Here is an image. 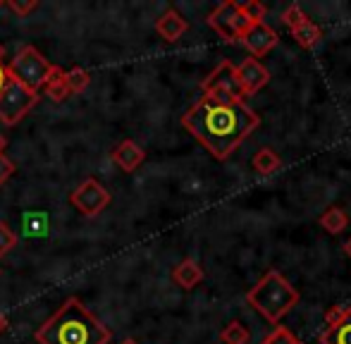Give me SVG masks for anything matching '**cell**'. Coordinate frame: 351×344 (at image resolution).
I'll return each instance as SVG.
<instances>
[{"label":"cell","mask_w":351,"mask_h":344,"mask_svg":"<svg viewBox=\"0 0 351 344\" xmlns=\"http://www.w3.org/2000/svg\"><path fill=\"white\" fill-rule=\"evenodd\" d=\"M184 130L215 160H227L261 125V117L246 103H217L201 96L182 115Z\"/></svg>","instance_id":"obj_1"},{"label":"cell","mask_w":351,"mask_h":344,"mask_svg":"<svg viewBox=\"0 0 351 344\" xmlns=\"http://www.w3.org/2000/svg\"><path fill=\"white\" fill-rule=\"evenodd\" d=\"M38 344H108L112 332L79 299H67L36 330Z\"/></svg>","instance_id":"obj_2"},{"label":"cell","mask_w":351,"mask_h":344,"mask_svg":"<svg viewBox=\"0 0 351 344\" xmlns=\"http://www.w3.org/2000/svg\"><path fill=\"white\" fill-rule=\"evenodd\" d=\"M246 302L256 313L265 318L270 325L278 328L280 321L299 304V292L289 284V280L278 270H268L258 280L254 289L246 294Z\"/></svg>","instance_id":"obj_3"},{"label":"cell","mask_w":351,"mask_h":344,"mask_svg":"<svg viewBox=\"0 0 351 344\" xmlns=\"http://www.w3.org/2000/svg\"><path fill=\"white\" fill-rule=\"evenodd\" d=\"M51 67L53 65L48 62V58H43L34 46H27L12 58V62H10L5 70H8V75L14 77L19 84H24L27 88L38 93L43 88V84H46L48 75H51Z\"/></svg>","instance_id":"obj_4"},{"label":"cell","mask_w":351,"mask_h":344,"mask_svg":"<svg viewBox=\"0 0 351 344\" xmlns=\"http://www.w3.org/2000/svg\"><path fill=\"white\" fill-rule=\"evenodd\" d=\"M38 101V93L19 84L14 77L8 75V82L0 88V122L5 127H14Z\"/></svg>","instance_id":"obj_5"},{"label":"cell","mask_w":351,"mask_h":344,"mask_svg":"<svg viewBox=\"0 0 351 344\" xmlns=\"http://www.w3.org/2000/svg\"><path fill=\"white\" fill-rule=\"evenodd\" d=\"M204 96L217 103H244V93L239 88L234 75V65L230 60H222L215 70L206 77V82L201 84Z\"/></svg>","instance_id":"obj_6"},{"label":"cell","mask_w":351,"mask_h":344,"mask_svg":"<svg viewBox=\"0 0 351 344\" xmlns=\"http://www.w3.org/2000/svg\"><path fill=\"white\" fill-rule=\"evenodd\" d=\"M70 204L82 215L93 218V215H98L101 210L108 208V204H110V191H108L98 180L88 177V180H84L82 184L70 194Z\"/></svg>","instance_id":"obj_7"},{"label":"cell","mask_w":351,"mask_h":344,"mask_svg":"<svg viewBox=\"0 0 351 344\" xmlns=\"http://www.w3.org/2000/svg\"><path fill=\"white\" fill-rule=\"evenodd\" d=\"M234 75H237V82H239V88H241V93H244V98L258 93L261 88L268 86V82H270L268 67L261 60H256V58H246L239 67H234Z\"/></svg>","instance_id":"obj_8"},{"label":"cell","mask_w":351,"mask_h":344,"mask_svg":"<svg viewBox=\"0 0 351 344\" xmlns=\"http://www.w3.org/2000/svg\"><path fill=\"white\" fill-rule=\"evenodd\" d=\"M237 12H239V3H222L217 5L215 10L208 14V24L210 29L227 43H237L239 36H237V29H234V19Z\"/></svg>","instance_id":"obj_9"},{"label":"cell","mask_w":351,"mask_h":344,"mask_svg":"<svg viewBox=\"0 0 351 344\" xmlns=\"http://www.w3.org/2000/svg\"><path fill=\"white\" fill-rule=\"evenodd\" d=\"M278 41H280L278 32H275V29H270L265 22L263 24H254V27H251L249 32L241 36V43L249 48V53L256 58V60H258V58H263V56H268V53L278 46Z\"/></svg>","instance_id":"obj_10"},{"label":"cell","mask_w":351,"mask_h":344,"mask_svg":"<svg viewBox=\"0 0 351 344\" xmlns=\"http://www.w3.org/2000/svg\"><path fill=\"white\" fill-rule=\"evenodd\" d=\"M112 160L117 163V168L125 170V172H134L139 165L146 160V153L136 141L125 139L115 151H112Z\"/></svg>","instance_id":"obj_11"},{"label":"cell","mask_w":351,"mask_h":344,"mask_svg":"<svg viewBox=\"0 0 351 344\" xmlns=\"http://www.w3.org/2000/svg\"><path fill=\"white\" fill-rule=\"evenodd\" d=\"M186 29H189V24H186V19L182 17L177 10H167V12H162L160 19L156 22V32L170 43L180 41V38L186 34Z\"/></svg>","instance_id":"obj_12"},{"label":"cell","mask_w":351,"mask_h":344,"mask_svg":"<svg viewBox=\"0 0 351 344\" xmlns=\"http://www.w3.org/2000/svg\"><path fill=\"white\" fill-rule=\"evenodd\" d=\"M320 344H351V306H344L342 318L325 328Z\"/></svg>","instance_id":"obj_13"},{"label":"cell","mask_w":351,"mask_h":344,"mask_svg":"<svg viewBox=\"0 0 351 344\" xmlns=\"http://www.w3.org/2000/svg\"><path fill=\"white\" fill-rule=\"evenodd\" d=\"M172 280H175L182 289H194L196 284L204 280V268H201L194 258H184L172 270Z\"/></svg>","instance_id":"obj_14"},{"label":"cell","mask_w":351,"mask_h":344,"mask_svg":"<svg viewBox=\"0 0 351 344\" xmlns=\"http://www.w3.org/2000/svg\"><path fill=\"white\" fill-rule=\"evenodd\" d=\"M291 36H294V41L299 43L304 51H313V48L323 41V32H320L318 24H313L311 19H306V22H301L296 29H291Z\"/></svg>","instance_id":"obj_15"},{"label":"cell","mask_w":351,"mask_h":344,"mask_svg":"<svg viewBox=\"0 0 351 344\" xmlns=\"http://www.w3.org/2000/svg\"><path fill=\"white\" fill-rule=\"evenodd\" d=\"M318 223L328 234H342L344 230L349 228V215H347V210H344V208L332 206V208H328L323 215H320Z\"/></svg>","instance_id":"obj_16"},{"label":"cell","mask_w":351,"mask_h":344,"mask_svg":"<svg viewBox=\"0 0 351 344\" xmlns=\"http://www.w3.org/2000/svg\"><path fill=\"white\" fill-rule=\"evenodd\" d=\"M43 91H46L48 98L53 101H65L70 98V88H67V82H65V70L58 65L51 67V75H48L46 84H43Z\"/></svg>","instance_id":"obj_17"},{"label":"cell","mask_w":351,"mask_h":344,"mask_svg":"<svg viewBox=\"0 0 351 344\" xmlns=\"http://www.w3.org/2000/svg\"><path fill=\"white\" fill-rule=\"evenodd\" d=\"M251 165H254V170L258 175H273L280 168V156L273 149H258L254 160H251Z\"/></svg>","instance_id":"obj_18"},{"label":"cell","mask_w":351,"mask_h":344,"mask_svg":"<svg viewBox=\"0 0 351 344\" xmlns=\"http://www.w3.org/2000/svg\"><path fill=\"white\" fill-rule=\"evenodd\" d=\"M220 340L225 344H249L251 342V332L244 323L239 321H232L225 330L220 332Z\"/></svg>","instance_id":"obj_19"},{"label":"cell","mask_w":351,"mask_h":344,"mask_svg":"<svg viewBox=\"0 0 351 344\" xmlns=\"http://www.w3.org/2000/svg\"><path fill=\"white\" fill-rule=\"evenodd\" d=\"M65 82H67L70 93H79L91 84V75H88L86 70H82V67H72L70 72H65Z\"/></svg>","instance_id":"obj_20"},{"label":"cell","mask_w":351,"mask_h":344,"mask_svg":"<svg viewBox=\"0 0 351 344\" xmlns=\"http://www.w3.org/2000/svg\"><path fill=\"white\" fill-rule=\"evenodd\" d=\"M261 344H304V342H301L299 337H294V332L287 330L285 325H278Z\"/></svg>","instance_id":"obj_21"},{"label":"cell","mask_w":351,"mask_h":344,"mask_svg":"<svg viewBox=\"0 0 351 344\" xmlns=\"http://www.w3.org/2000/svg\"><path fill=\"white\" fill-rule=\"evenodd\" d=\"M241 12L251 19V24H263L265 14H268V8H265L261 0H251V3H244L241 5Z\"/></svg>","instance_id":"obj_22"},{"label":"cell","mask_w":351,"mask_h":344,"mask_svg":"<svg viewBox=\"0 0 351 344\" xmlns=\"http://www.w3.org/2000/svg\"><path fill=\"white\" fill-rule=\"evenodd\" d=\"M306 19H308V17H306V12L299 8V5H289V8H287L285 12H282V22H285L287 27H289V32H291V29L299 27L301 22H306Z\"/></svg>","instance_id":"obj_23"},{"label":"cell","mask_w":351,"mask_h":344,"mask_svg":"<svg viewBox=\"0 0 351 344\" xmlns=\"http://www.w3.org/2000/svg\"><path fill=\"white\" fill-rule=\"evenodd\" d=\"M14 247H17V234H14L12 230L0 220V256H5L8 251H12Z\"/></svg>","instance_id":"obj_24"},{"label":"cell","mask_w":351,"mask_h":344,"mask_svg":"<svg viewBox=\"0 0 351 344\" xmlns=\"http://www.w3.org/2000/svg\"><path fill=\"white\" fill-rule=\"evenodd\" d=\"M5 5H8L14 14H19V17H27L29 12H34V10L38 8L36 0H8Z\"/></svg>","instance_id":"obj_25"},{"label":"cell","mask_w":351,"mask_h":344,"mask_svg":"<svg viewBox=\"0 0 351 344\" xmlns=\"http://www.w3.org/2000/svg\"><path fill=\"white\" fill-rule=\"evenodd\" d=\"M12 172H14V163L8 158V156H0V189H3L5 182L12 177Z\"/></svg>","instance_id":"obj_26"},{"label":"cell","mask_w":351,"mask_h":344,"mask_svg":"<svg viewBox=\"0 0 351 344\" xmlns=\"http://www.w3.org/2000/svg\"><path fill=\"white\" fill-rule=\"evenodd\" d=\"M5 82H8V70H5V67L0 65V88L5 86Z\"/></svg>","instance_id":"obj_27"},{"label":"cell","mask_w":351,"mask_h":344,"mask_svg":"<svg viewBox=\"0 0 351 344\" xmlns=\"http://www.w3.org/2000/svg\"><path fill=\"white\" fill-rule=\"evenodd\" d=\"M8 149V139H5V134L0 132V156H3V151Z\"/></svg>","instance_id":"obj_28"},{"label":"cell","mask_w":351,"mask_h":344,"mask_svg":"<svg viewBox=\"0 0 351 344\" xmlns=\"http://www.w3.org/2000/svg\"><path fill=\"white\" fill-rule=\"evenodd\" d=\"M5 328H8V318L3 316V311H0V335L5 332Z\"/></svg>","instance_id":"obj_29"},{"label":"cell","mask_w":351,"mask_h":344,"mask_svg":"<svg viewBox=\"0 0 351 344\" xmlns=\"http://www.w3.org/2000/svg\"><path fill=\"white\" fill-rule=\"evenodd\" d=\"M342 249H344V254H347V256L351 258V237L347 239V242L342 244Z\"/></svg>","instance_id":"obj_30"},{"label":"cell","mask_w":351,"mask_h":344,"mask_svg":"<svg viewBox=\"0 0 351 344\" xmlns=\"http://www.w3.org/2000/svg\"><path fill=\"white\" fill-rule=\"evenodd\" d=\"M122 344H136L134 340H125V342H122Z\"/></svg>","instance_id":"obj_31"},{"label":"cell","mask_w":351,"mask_h":344,"mask_svg":"<svg viewBox=\"0 0 351 344\" xmlns=\"http://www.w3.org/2000/svg\"><path fill=\"white\" fill-rule=\"evenodd\" d=\"M0 60H3V46H0Z\"/></svg>","instance_id":"obj_32"},{"label":"cell","mask_w":351,"mask_h":344,"mask_svg":"<svg viewBox=\"0 0 351 344\" xmlns=\"http://www.w3.org/2000/svg\"><path fill=\"white\" fill-rule=\"evenodd\" d=\"M0 8H3V0H0Z\"/></svg>","instance_id":"obj_33"}]
</instances>
